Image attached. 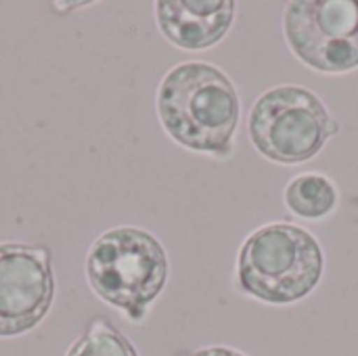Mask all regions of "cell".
<instances>
[{"instance_id":"10","label":"cell","mask_w":358,"mask_h":356,"mask_svg":"<svg viewBox=\"0 0 358 356\" xmlns=\"http://www.w3.org/2000/svg\"><path fill=\"white\" fill-rule=\"evenodd\" d=\"M182 356H245L233 348H227V346H208V348H201V350H195L191 355Z\"/></svg>"},{"instance_id":"7","label":"cell","mask_w":358,"mask_h":356,"mask_svg":"<svg viewBox=\"0 0 358 356\" xmlns=\"http://www.w3.org/2000/svg\"><path fill=\"white\" fill-rule=\"evenodd\" d=\"M162 34L178 48L201 50L227 36L235 19L231 0H162L155 4Z\"/></svg>"},{"instance_id":"4","label":"cell","mask_w":358,"mask_h":356,"mask_svg":"<svg viewBox=\"0 0 358 356\" xmlns=\"http://www.w3.org/2000/svg\"><path fill=\"white\" fill-rule=\"evenodd\" d=\"M338 128V122L313 90L289 84L260 94L248 120L254 147L266 159L287 166L313 159Z\"/></svg>"},{"instance_id":"3","label":"cell","mask_w":358,"mask_h":356,"mask_svg":"<svg viewBox=\"0 0 358 356\" xmlns=\"http://www.w3.org/2000/svg\"><path fill=\"white\" fill-rule=\"evenodd\" d=\"M323 266L321 245L308 231L275 222L254 231L241 245L237 281L252 298L268 304H292L319 285Z\"/></svg>"},{"instance_id":"2","label":"cell","mask_w":358,"mask_h":356,"mask_svg":"<svg viewBox=\"0 0 358 356\" xmlns=\"http://www.w3.org/2000/svg\"><path fill=\"white\" fill-rule=\"evenodd\" d=\"M90 290L109 306L141 323L168 281L164 245L138 227H115L103 233L86 254Z\"/></svg>"},{"instance_id":"9","label":"cell","mask_w":358,"mask_h":356,"mask_svg":"<svg viewBox=\"0 0 358 356\" xmlns=\"http://www.w3.org/2000/svg\"><path fill=\"white\" fill-rule=\"evenodd\" d=\"M65 356H138V353L107 319H94Z\"/></svg>"},{"instance_id":"6","label":"cell","mask_w":358,"mask_h":356,"mask_svg":"<svg viewBox=\"0 0 358 356\" xmlns=\"http://www.w3.org/2000/svg\"><path fill=\"white\" fill-rule=\"evenodd\" d=\"M55 275L44 245L0 243V338L31 332L50 311Z\"/></svg>"},{"instance_id":"1","label":"cell","mask_w":358,"mask_h":356,"mask_svg":"<svg viewBox=\"0 0 358 356\" xmlns=\"http://www.w3.org/2000/svg\"><path fill=\"white\" fill-rule=\"evenodd\" d=\"M157 115L168 136L185 149L227 157L239 122V97L222 69L189 61L164 76Z\"/></svg>"},{"instance_id":"5","label":"cell","mask_w":358,"mask_h":356,"mask_svg":"<svg viewBox=\"0 0 358 356\" xmlns=\"http://www.w3.org/2000/svg\"><path fill=\"white\" fill-rule=\"evenodd\" d=\"M289 48L308 67L344 73L358 67V0H300L283 15Z\"/></svg>"},{"instance_id":"8","label":"cell","mask_w":358,"mask_h":356,"mask_svg":"<svg viewBox=\"0 0 358 356\" xmlns=\"http://www.w3.org/2000/svg\"><path fill=\"white\" fill-rule=\"evenodd\" d=\"M338 204V191L321 174H300L285 187V206L302 218H323Z\"/></svg>"}]
</instances>
